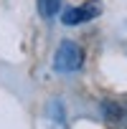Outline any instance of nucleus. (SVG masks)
I'll use <instances>...</instances> for the list:
<instances>
[{
  "label": "nucleus",
  "mask_w": 127,
  "mask_h": 129,
  "mask_svg": "<svg viewBox=\"0 0 127 129\" xmlns=\"http://www.w3.org/2000/svg\"><path fill=\"white\" fill-rule=\"evenodd\" d=\"M84 66V48L74 41H61L53 53V71L58 74H76Z\"/></svg>",
  "instance_id": "f257e3e1"
},
{
  "label": "nucleus",
  "mask_w": 127,
  "mask_h": 129,
  "mask_svg": "<svg viewBox=\"0 0 127 129\" xmlns=\"http://www.w3.org/2000/svg\"><path fill=\"white\" fill-rule=\"evenodd\" d=\"M102 119L109 129H127V101L119 99H104L99 104Z\"/></svg>",
  "instance_id": "f03ea898"
},
{
  "label": "nucleus",
  "mask_w": 127,
  "mask_h": 129,
  "mask_svg": "<svg viewBox=\"0 0 127 129\" xmlns=\"http://www.w3.org/2000/svg\"><path fill=\"white\" fill-rule=\"evenodd\" d=\"M102 13V3L99 0H89L84 5H76V8H66L61 13V23L64 25H79V23H89L94 18H99Z\"/></svg>",
  "instance_id": "7ed1b4c3"
},
{
  "label": "nucleus",
  "mask_w": 127,
  "mask_h": 129,
  "mask_svg": "<svg viewBox=\"0 0 127 129\" xmlns=\"http://www.w3.org/2000/svg\"><path fill=\"white\" fill-rule=\"evenodd\" d=\"M51 119H56V121H61L64 124V129H66V111H64V104L58 101V99H53L51 104H48V111H46Z\"/></svg>",
  "instance_id": "20e7f679"
},
{
  "label": "nucleus",
  "mask_w": 127,
  "mask_h": 129,
  "mask_svg": "<svg viewBox=\"0 0 127 129\" xmlns=\"http://www.w3.org/2000/svg\"><path fill=\"white\" fill-rule=\"evenodd\" d=\"M61 8V0H38V10L43 18H53Z\"/></svg>",
  "instance_id": "39448f33"
}]
</instances>
